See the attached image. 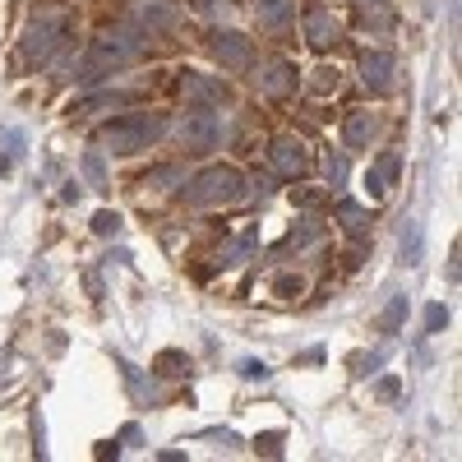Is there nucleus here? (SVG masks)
Wrapping results in <instances>:
<instances>
[{
    "label": "nucleus",
    "mask_w": 462,
    "mask_h": 462,
    "mask_svg": "<svg viewBox=\"0 0 462 462\" xmlns=\"http://www.w3.org/2000/svg\"><path fill=\"white\" fill-rule=\"evenodd\" d=\"M143 42H148L143 28H125V23L102 28V32L93 37V47H88V56H84V65H79V74H74V79L97 84V79H106V74L134 65V60L143 56Z\"/></svg>",
    "instance_id": "f257e3e1"
},
{
    "label": "nucleus",
    "mask_w": 462,
    "mask_h": 462,
    "mask_svg": "<svg viewBox=\"0 0 462 462\" xmlns=\"http://www.w3.org/2000/svg\"><path fill=\"white\" fill-rule=\"evenodd\" d=\"M69 32H74V19L60 14V10H47V14H37L23 37H19V51H14V65L19 69H47L56 51H65L69 42Z\"/></svg>",
    "instance_id": "f03ea898"
},
{
    "label": "nucleus",
    "mask_w": 462,
    "mask_h": 462,
    "mask_svg": "<svg viewBox=\"0 0 462 462\" xmlns=\"http://www.w3.org/2000/svg\"><path fill=\"white\" fill-rule=\"evenodd\" d=\"M167 130V121L158 111H134V116H116V121H106L97 130V143L106 152H143L148 143H158Z\"/></svg>",
    "instance_id": "7ed1b4c3"
},
{
    "label": "nucleus",
    "mask_w": 462,
    "mask_h": 462,
    "mask_svg": "<svg viewBox=\"0 0 462 462\" xmlns=\"http://www.w3.org/2000/svg\"><path fill=\"white\" fill-rule=\"evenodd\" d=\"M241 195H245V176L236 167H208L189 180L185 204L189 208H217V204H236Z\"/></svg>",
    "instance_id": "20e7f679"
},
{
    "label": "nucleus",
    "mask_w": 462,
    "mask_h": 462,
    "mask_svg": "<svg viewBox=\"0 0 462 462\" xmlns=\"http://www.w3.org/2000/svg\"><path fill=\"white\" fill-rule=\"evenodd\" d=\"M180 139H185V148H213L222 139V116L208 106H195L180 121Z\"/></svg>",
    "instance_id": "39448f33"
},
{
    "label": "nucleus",
    "mask_w": 462,
    "mask_h": 462,
    "mask_svg": "<svg viewBox=\"0 0 462 462\" xmlns=\"http://www.w3.org/2000/svg\"><path fill=\"white\" fill-rule=\"evenodd\" d=\"M180 93L195 106H226L231 102V88L222 79H208V74H199V69H180Z\"/></svg>",
    "instance_id": "423d86ee"
},
{
    "label": "nucleus",
    "mask_w": 462,
    "mask_h": 462,
    "mask_svg": "<svg viewBox=\"0 0 462 462\" xmlns=\"http://www.w3.org/2000/svg\"><path fill=\"white\" fill-rule=\"evenodd\" d=\"M254 88H259L263 97H287V93H296V65L282 60V56L263 60V65L254 69Z\"/></svg>",
    "instance_id": "0eeeda50"
},
{
    "label": "nucleus",
    "mask_w": 462,
    "mask_h": 462,
    "mask_svg": "<svg viewBox=\"0 0 462 462\" xmlns=\"http://www.w3.org/2000/svg\"><path fill=\"white\" fill-rule=\"evenodd\" d=\"M208 47H213V56H217L226 69H250V65H254V42H250L245 32H213Z\"/></svg>",
    "instance_id": "6e6552de"
},
{
    "label": "nucleus",
    "mask_w": 462,
    "mask_h": 462,
    "mask_svg": "<svg viewBox=\"0 0 462 462\" xmlns=\"http://www.w3.org/2000/svg\"><path fill=\"white\" fill-rule=\"evenodd\" d=\"M268 158H273L278 176H287V180H296V176L310 171V152H305V143L291 139V134H282V139L268 143Z\"/></svg>",
    "instance_id": "1a4fd4ad"
},
{
    "label": "nucleus",
    "mask_w": 462,
    "mask_h": 462,
    "mask_svg": "<svg viewBox=\"0 0 462 462\" xmlns=\"http://www.w3.org/2000/svg\"><path fill=\"white\" fill-rule=\"evenodd\" d=\"M393 69H398V56L393 51H361V79L370 93H393Z\"/></svg>",
    "instance_id": "9d476101"
},
{
    "label": "nucleus",
    "mask_w": 462,
    "mask_h": 462,
    "mask_svg": "<svg viewBox=\"0 0 462 462\" xmlns=\"http://www.w3.org/2000/svg\"><path fill=\"white\" fill-rule=\"evenodd\" d=\"M300 23H305V37H310L315 51H328V47L337 42V19H333L328 5H319V0H310V5H305Z\"/></svg>",
    "instance_id": "9b49d317"
},
{
    "label": "nucleus",
    "mask_w": 462,
    "mask_h": 462,
    "mask_svg": "<svg viewBox=\"0 0 462 462\" xmlns=\"http://www.w3.org/2000/svg\"><path fill=\"white\" fill-rule=\"evenodd\" d=\"M374 134H379V116L374 111H352L342 121V148L346 152H365L374 143Z\"/></svg>",
    "instance_id": "f8f14e48"
},
{
    "label": "nucleus",
    "mask_w": 462,
    "mask_h": 462,
    "mask_svg": "<svg viewBox=\"0 0 462 462\" xmlns=\"http://www.w3.org/2000/svg\"><path fill=\"white\" fill-rule=\"evenodd\" d=\"M398 171H402V158H398V152H379V158L370 162V171H365V195L379 204L383 195H389V185L398 180Z\"/></svg>",
    "instance_id": "ddd939ff"
},
{
    "label": "nucleus",
    "mask_w": 462,
    "mask_h": 462,
    "mask_svg": "<svg viewBox=\"0 0 462 462\" xmlns=\"http://www.w3.org/2000/svg\"><path fill=\"white\" fill-rule=\"evenodd\" d=\"M134 19L148 32H167L176 23V5H171V0H134Z\"/></svg>",
    "instance_id": "4468645a"
},
{
    "label": "nucleus",
    "mask_w": 462,
    "mask_h": 462,
    "mask_svg": "<svg viewBox=\"0 0 462 462\" xmlns=\"http://www.w3.org/2000/svg\"><path fill=\"white\" fill-rule=\"evenodd\" d=\"M333 217L342 222V231H346V236H365V231H370V213L361 208V204H352V199H337L333 204Z\"/></svg>",
    "instance_id": "2eb2a0df"
},
{
    "label": "nucleus",
    "mask_w": 462,
    "mask_h": 462,
    "mask_svg": "<svg viewBox=\"0 0 462 462\" xmlns=\"http://www.w3.org/2000/svg\"><path fill=\"white\" fill-rule=\"evenodd\" d=\"M254 10H259V19L268 28H282L291 19V10H296V0H254Z\"/></svg>",
    "instance_id": "dca6fc26"
},
{
    "label": "nucleus",
    "mask_w": 462,
    "mask_h": 462,
    "mask_svg": "<svg viewBox=\"0 0 462 462\" xmlns=\"http://www.w3.org/2000/svg\"><path fill=\"white\" fill-rule=\"evenodd\" d=\"M139 102V93H102V97H88L79 106H69V116H88V111H102V106H130Z\"/></svg>",
    "instance_id": "f3484780"
},
{
    "label": "nucleus",
    "mask_w": 462,
    "mask_h": 462,
    "mask_svg": "<svg viewBox=\"0 0 462 462\" xmlns=\"http://www.w3.org/2000/svg\"><path fill=\"white\" fill-rule=\"evenodd\" d=\"M310 241H319V222H305V226H291V231H287V241L278 245V254H287V250H300V245H310Z\"/></svg>",
    "instance_id": "a211bd4d"
},
{
    "label": "nucleus",
    "mask_w": 462,
    "mask_h": 462,
    "mask_svg": "<svg viewBox=\"0 0 462 462\" xmlns=\"http://www.w3.org/2000/svg\"><path fill=\"white\" fill-rule=\"evenodd\" d=\"M152 370L176 379V374H189V356L185 352H158V361H152Z\"/></svg>",
    "instance_id": "6ab92c4d"
},
{
    "label": "nucleus",
    "mask_w": 462,
    "mask_h": 462,
    "mask_svg": "<svg viewBox=\"0 0 462 462\" xmlns=\"http://www.w3.org/2000/svg\"><path fill=\"white\" fill-rule=\"evenodd\" d=\"M195 5V14H204V19H231L236 14V0H189Z\"/></svg>",
    "instance_id": "aec40b11"
},
{
    "label": "nucleus",
    "mask_w": 462,
    "mask_h": 462,
    "mask_svg": "<svg viewBox=\"0 0 462 462\" xmlns=\"http://www.w3.org/2000/svg\"><path fill=\"white\" fill-rule=\"evenodd\" d=\"M402 263H420V222H411V217L402 226Z\"/></svg>",
    "instance_id": "412c9836"
},
{
    "label": "nucleus",
    "mask_w": 462,
    "mask_h": 462,
    "mask_svg": "<svg viewBox=\"0 0 462 462\" xmlns=\"http://www.w3.org/2000/svg\"><path fill=\"white\" fill-rule=\"evenodd\" d=\"M93 231L97 236H121V213H111V208L93 213Z\"/></svg>",
    "instance_id": "4be33fe9"
},
{
    "label": "nucleus",
    "mask_w": 462,
    "mask_h": 462,
    "mask_svg": "<svg viewBox=\"0 0 462 462\" xmlns=\"http://www.w3.org/2000/svg\"><path fill=\"white\" fill-rule=\"evenodd\" d=\"M324 171H328V185H333V189H342V180H346V158H342V152H333V148H328V158H324Z\"/></svg>",
    "instance_id": "5701e85b"
},
{
    "label": "nucleus",
    "mask_w": 462,
    "mask_h": 462,
    "mask_svg": "<svg viewBox=\"0 0 462 462\" xmlns=\"http://www.w3.org/2000/svg\"><path fill=\"white\" fill-rule=\"evenodd\" d=\"M402 315H407V296H393V305L383 310V333H398Z\"/></svg>",
    "instance_id": "b1692460"
},
{
    "label": "nucleus",
    "mask_w": 462,
    "mask_h": 462,
    "mask_svg": "<svg viewBox=\"0 0 462 462\" xmlns=\"http://www.w3.org/2000/svg\"><path fill=\"white\" fill-rule=\"evenodd\" d=\"M84 176L93 180V189H106V167H102L97 152H88V158H84Z\"/></svg>",
    "instance_id": "393cba45"
},
{
    "label": "nucleus",
    "mask_w": 462,
    "mask_h": 462,
    "mask_svg": "<svg viewBox=\"0 0 462 462\" xmlns=\"http://www.w3.org/2000/svg\"><path fill=\"white\" fill-rule=\"evenodd\" d=\"M273 291H278L282 300H296V296L305 291V282H300V278H291V273H282V278H273Z\"/></svg>",
    "instance_id": "a878e982"
},
{
    "label": "nucleus",
    "mask_w": 462,
    "mask_h": 462,
    "mask_svg": "<svg viewBox=\"0 0 462 462\" xmlns=\"http://www.w3.org/2000/svg\"><path fill=\"white\" fill-rule=\"evenodd\" d=\"M0 148L5 158H23V130H0Z\"/></svg>",
    "instance_id": "bb28decb"
},
{
    "label": "nucleus",
    "mask_w": 462,
    "mask_h": 462,
    "mask_svg": "<svg viewBox=\"0 0 462 462\" xmlns=\"http://www.w3.org/2000/svg\"><path fill=\"white\" fill-rule=\"evenodd\" d=\"M167 180H180V167H158L143 176V185H167Z\"/></svg>",
    "instance_id": "cd10ccee"
},
{
    "label": "nucleus",
    "mask_w": 462,
    "mask_h": 462,
    "mask_svg": "<svg viewBox=\"0 0 462 462\" xmlns=\"http://www.w3.org/2000/svg\"><path fill=\"white\" fill-rule=\"evenodd\" d=\"M448 324V310H444V305H430V310H426V333H439Z\"/></svg>",
    "instance_id": "c85d7f7f"
},
{
    "label": "nucleus",
    "mask_w": 462,
    "mask_h": 462,
    "mask_svg": "<svg viewBox=\"0 0 462 462\" xmlns=\"http://www.w3.org/2000/svg\"><path fill=\"white\" fill-rule=\"evenodd\" d=\"M254 448H263L268 457H278V453H282V435H278V430H273V435H259V439H254Z\"/></svg>",
    "instance_id": "c756f323"
},
{
    "label": "nucleus",
    "mask_w": 462,
    "mask_h": 462,
    "mask_svg": "<svg viewBox=\"0 0 462 462\" xmlns=\"http://www.w3.org/2000/svg\"><path fill=\"white\" fill-rule=\"evenodd\" d=\"M315 74H319V79L310 84L315 93H328V88H337V69H328V65H324V69H315Z\"/></svg>",
    "instance_id": "7c9ffc66"
},
{
    "label": "nucleus",
    "mask_w": 462,
    "mask_h": 462,
    "mask_svg": "<svg viewBox=\"0 0 462 462\" xmlns=\"http://www.w3.org/2000/svg\"><path fill=\"white\" fill-rule=\"evenodd\" d=\"M241 374L245 379H268V365L263 361H241Z\"/></svg>",
    "instance_id": "2f4dec72"
},
{
    "label": "nucleus",
    "mask_w": 462,
    "mask_h": 462,
    "mask_svg": "<svg viewBox=\"0 0 462 462\" xmlns=\"http://www.w3.org/2000/svg\"><path fill=\"white\" fill-rule=\"evenodd\" d=\"M296 204L310 208V204H319V195H315V189H296Z\"/></svg>",
    "instance_id": "473e14b6"
},
{
    "label": "nucleus",
    "mask_w": 462,
    "mask_h": 462,
    "mask_svg": "<svg viewBox=\"0 0 462 462\" xmlns=\"http://www.w3.org/2000/svg\"><path fill=\"white\" fill-rule=\"evenodd\" d=\"M0 365H5V356H0Z\"/></svg>",
    "instance_id": "72a5a7b5"
}]
</instances>
